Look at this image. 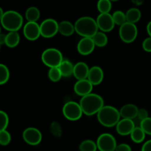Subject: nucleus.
Returning a JSON list of instances; mask_svg holds the SVG:
<instances>
[{
	"label": "nucleus",
	"mask_w": 151,
	"mask_h": 151,
	"mask_svg": "<svg viewBox=\"0 0 151 151\" xmlns=\"http://www.w3.org/2000/svg\"><path fill=\"white\" fill-rule=\"evenodd\" d=\"M79 103L83 112L86 116L97 114V113L104 106V100L103 97L94 93H91L85 97H81Z\"/></svg>",
	"instance_id": "obj_1"
},
{
	"label": "nucleus",
	"mask_w": 151,
	"mask_h": 151,
	"mask_svg": "<svg viewBox=\"0 0 151 151\" xmlns=\"http://www.w3.org/2000/svg\"><path fill=\"white\" fill-rule=\"evenodd\" d=\"M75 32L83 38H92L98 32L97 21L90 16L79 18L75 23Z\"/></svg>",
	"instance_id": "obj_2"
},
{
	"label": "nucleus",
	"mask_w": 151,
	"mask_h": 151,
	"mask_svg": "<svg viewBox=\"0 0 151 151\" xmlns=\"http://www.w3.org/2000/svg\"><path fill=\"white\" fill-rule=\"evenodd\" d=\"M97 120L100 125L106 128L116 126L120 121V112L112 106H104L97 113Z\"/></svg>",
	"instance_id": "obj_3"
},
{
	"label": "nucleus",
	"mask_w": 151,
	"mask_h": 151,
	"mask_svg": "<svg viewBox=\"0 0 151 151\" xmlns=\"http://www.w3.org/2000/svg\"><path fill=\"white\" fill-rule=\"evenodd\" d=\"M2 27L8 32H18L23 26V16L16 10H7L1 16Z\"/></svg>",
	"instance_id": "obj_4"
},
{
	"label": "nucleus",
	"mask_w": 151,
	"mask_h": 151,
	"mask_svg": "<svg viewBox=\"0 0 151 151\" xmlns=\"http://www.w3.org/2000/svg\"><path fill=\"white\" fill-rule=\"evenodd\" d=\"M41 60L45 66L49 68L59 67L63 60L61 52L55 48H48L44 50L41 55Z\"/></svg>",
	"instance_id": "obj_5"
},
{
	"label": "nucleus",
	"mask_w": 151,
	"mask_h": 151,
	"mask_svg": "<svg viewBox=\"0 0 151 151\" xmlns=\"http://www.w3.org/2000/svg\"><path fill=\"white\" fill-rule=\"evenodd\" d=\"M62 113L66 119L70 121H77L82 117L83 114L80 103L69 101L65 103L62 109Z\"/></svg>",
	"instance_id": "obj_6"
},
{
	"label": "nucleus",
	"mask_w": 151,
	"mask_h": 151,
	"mask_svg": "<svg viewBox=\"0 0 151 151\" xmlns=\"http://www.w3.org/2000/svg\"><path fill=\"white\" fill-rule=\"evenodd\" d=\"M119 34L121 40L124 43L131 44L137 39L138 35V29L135 24L125 22L119 27Z\"/></svg>",
	"instance_id": "obj_7"
},
{
	"label": "nucleus",
	"mask_w": 151,
	"mask_h": 151,
	"mask_svg": "<svg viewBox=\"0 0 151 151\" xmlns=\"http://www.w3.org/2000/svg\"><path fill=\"white\" fill-rule=\"evenodd\" d=\"M96 143L100 151H115L117 146L115 137L109 133L100 134Z\"/></svg>",
	"instance_id": "obj_8"
},
{
	"label": "nucleus",
	"mask_w": 151,
	"mask_h": 151,
	"mask_svg": "<svg viewBox=\"0 0 151 151\" xmlns=\"http://www.w3.org/2000/svg\"><path fill=\"white\" fill-rule=\"evenodd\" d=\"M41 35L44 38H50L59 32V23L53 19H47L40 24Z\"/></svg>",
	"instance_id": "obj_9"
},
{
	"label": "nucleus",
	"mask_w": 151,
	"mask_h": 151,
	"mask_svg": "<svg viewBox=\"0 0 151 151\" xmlns=\"http://www.w3.org/2000/svg\"><path fill=\"white\" fill-rule=\"evenodd\" d=\"M22 138L27 144L36 146L42 141V134L38 128L29 127L23 131Z\"/></svg>",
	"instance_id": "obj_10"
},
{
	"label": "nucleus",
	"mask_w": 151,
	"mask_h": 151,
	"mask_svg": "<svg viewBox=\"0 0 151 151\" xmlns=\"http://www.w3.org/2000/svg\"><path fill=\"white\" fill-rule=\"evenodd\" d=\"M96 21L99 29L103 32H111L116 25L113 16L110 13H100Z\"/></svg>",
	"instance_id": "obj_11"
},
{
	"label": "nucleus",
	"mask_w": 151,
	"mask_h": 151,
	"mask_svg": "<svg viewBox=\"0 0 151 151\" xmlns=\"http://www.w3.org/2000/svg\"><path fill=\"white\" fill-rule=\"evenodd\" d=\"M23 33L28 41H36L41 35L40 24L37 22H27L23 27Z\"/></svg>",
	"instance_id": "obj_12"
},
{
	"label": "nucleus",
	"mask_w": 151,
	"mask_h": 151,
	"mask_svg": "<svg viewBox=\"0 0 151 151\" xmlns=\"http://www.w3.org/2000/svg\"><path fill=\"white\" fill-rule=\"evenodd\" d=\"M95 47L92 38H82L77 45V50L81 55L86 56L91 54Z\"/></svg>",
	"instance_id": "obj_13"
},
{
	"label": "nucleus",
	"mask_w": 151,
	"mask_h": 151,
	"mask_svg": "<svg viewBox=\"0 0 151 151\" xmlns=\"http://www.w3.org/2000/svg\"><path fill=\"white\" fill-rule=\"evenodd\" d=\"M93 86H94L88 79L81 80L75 83L74 86V91L75 94L83 97L92 93L91 91H92Z\"/></svg>",
	"instance_id": "obj_14"
},
{
	"label": "nucleus",
	"mask_w": 151,
	"mask_h": 151,
	"mask_svg": "<svg viewBox=\"0 0 151 151\" xmlns=\"http://www.w3.org/2000/svg\"><path fill=\"white\" fill-rule=\"evenodd\" d=\"M136 127L137 126L132 119H122L116 125V131L120 136H128L131 135Z\"/></svg>",
	"instance_id": "obj_15"
},
{
	"label": "nucleus",
	"mask_w": 151,
	"mask_h": 151,
	"mask_svg": "<svg viewBox=\"0 0 151 151\" xmlns=\"http://www.w3.org/2000/svg\"><path fill=\"white\" fill-rule=\"evenodd\" d=\"M104 78V72L102 68L98 66H94L90 68L88 80L93 86H98L103 82Z\"/></svg>",
	"instance_id": "obj_16"
},
{
	"label": "nucleus",
	"mask_w": 151,
	"mask_h": 151,
	"mask_svg": "<svg viewBox=\"0 0 151 151\" xmlns=\"http://www.w3.org/2000/svg\"><path fill=\"white\" fill-rule=\"evenodd\" d=\"M89 70L90 68H88V66L85 62L80 61L75 65L73 76L78 81L88 79Z\"/></svg>",
	"instance_id": "obj_17"
},
{
	"label": "nucleus",
	"mask_w": 151,
	"mask_h": 151,
	"mask_svg": "<svg viewBox=\"0 0 151 151\" xmlns=\"http://www.w3.org/2000/svg\"><path fill=\"white\" fill-rule=\"evenodd\" d=\"M139 109L134 104H126L122 106L119 110L121 117L122 119H128L134 120L138 115Z\"/></svg>",
	"instance_id": "obj_18"
},
{
	"label": "nucleus",
	"mask_w": 151,
	"mask_h": 151,
	"mask_svg": "<svg viewBox=\"0 0 151 151\" xmlns=\"http://www.w3.org/2000/svg\"><path fill=\"white\" fill-rule=\"evenodd\" d=\"M75 32V24L69 21H62L59 23V33L63 36H71Z\"/></svg>",
	"instance_id": "obj_19"
},
{
	"label": "nucleus",
	"mask_w": 151,
	"mask_h": 151,
	"mask_svg": "<svg viewBox=\"0 0 151 151\" xmlns=\"http://www.w3.org/2000/svg\"><path fill=\"white\" fill-rule=\"evenodd\" d=\"M74 67H75V65L72 64V62L69 61L68 59H63L58 68L61 72L63 77L68 78L71 75H73Z\"/></svg>",
	"instance_id": "obj_20"
},
{
	"label": "nucleus",
	"mask_w": 151,
	"mask_h": 151,
	"mask_svg": "<svg viewBox=\"0 0 151 151\" xmlns=\"http://www.w3.org/2000/svg\"><path fill=\"white\" fill-rule=\"evenodd\" d=\"M20 35L18 32H9L6 35L5 45L9 48H15L20 42Z\"/></svg>",
	"instance_id": "obj_21"
},
{
	"label": "nucleus",
	"mask_w": 151,
	"mask_h": 151,
	"mask_svg": "<svg viewBox=\"0 0 151 151\" xmlns=\"http://www.w3.org/2000/svg\"><path fill=\"white\" fill-rule=\"evenodd\" d=\"M125 14H126L127 22L135 24L136 23H137L140 20V19L142 17L141 11L138 8H136V7L130 8L125 13Z\"/></svg>",
	"instance_id": "obj_22"
},
{
	"label": "nucleus",
	"mask_w": 151,
	"mask_h": 151,
	"mask_svg": "<svg viewBox=\"0 0 151 151\" xmlns=\"http://www.w3.org/2000/svg\"><path fill=\"white\" fill-rule=\"evenodd\" d=\"M40 16L41 13L39 9L34 6L28 7L25 12V17L29 22H37V21L40 19Z\"/></svg>",
	"instance_id": "obj_23"
},
{
	"label": "nucleus",
	"mask_w": 151,
	"mask_h": 151,
	"mask_svg": "<svg viewBox=\"0 0 151 151\" xmlns=\"http://www.w3.org/2000/svg\"><path fill=\"white\" fill-rule=\"evenodd\" d=\"M146 134L140 126H137L131 134V138L134 142L137 144L142 143L145 139Z\"/></svg>",
	"instance_id": "obj_24"
},
{
	"label": "nucleus",
	"mask_w": 151,
	"mask_h": 151,
	"mask_svg": "<svg viewBox=\"0 0 151 151\" xmlns=\"http://www.w3.org/2000/svg\"><path fill=\"white\" fill-rule=\"evenodd\" d=\"M95 46L97 47H104L108 44V36L105 32L102 31H98L94 36L92 37Z\"/></svg>",
	"instance_id": "obj_25"
},
{
	"label": "nucleus",
	"mask_w": 151,
	"mask_h": 151,
	"mask_svg": "<svg viewBox=\"0 0 151 151\" xmlns=\"http://www.w3.org/2000/svg\"><path fill=\"white\" fill-rule=\"evenodd\" d=\"M97 7L100 13H110L112 8V1L110 0H98Z\"/></svg>",
	"instance_id": "obj_26"
},
{
	"label": "nucleus",
	"mask_w": 151,
	"mask_h": 151,
	"mask_svg": "<svg viewBox=\"0 0 151 151\" xmlns=\"http://www.w3.org/2000/svg\"><path fill=\"white\" fill-rule=\"evenodd\" d=\"M79 150L80 151H97L98 148L95 142L91 139H86L80 144Z\"/></svg>",
	"instance_id": "obj_27"
},
{
	"label": "nucleus",
	"mask_w": 151,
	"mask_h": 151,
	"mask_svg": "<svg viewBox=\"0 0 151 151\" xmlns=\"http://www.w3.org/2000/svg\"><path fill=\"white\" fill-rule=\"evenodd\" d=\"M112 16H113V19L116 25L121 26V25L124 24L125 22H127L126 14L122 10H116V11L114 12Z\"/></svg>",
	"instance_id": "obj_28"
},
{
	"label": "nucleus",
	"mask_w": 151,
	"mask_h": 151,
	"mask_svg": "<svg viewBox=\"0 0 151 151\" xmlns=\"http://www.w3.org/2000/svg\"><path fill=\"white\" fill-rule=\"evenodd\" d=\"M10 79V71L7 66L1 63L0 65V84L4 85L7 83Z\"/></svg>",
	"instance_id": "obj_29"
},
{
	"label": "nucleus",
	"mask_w": 151,
	"mask_h": 151,
	"mask_svg": "<svg viewBox=\"0 0 151 151\" xmlns=\"http://www.w3.org/2000/svg\"><path fill=\"white\" fill-rule=\"evenodd\" d=\"M48 77L49 79L53 83L58 82L61 78L63 77L61 72L59 69L58 67L55 68H50L48 72Z\"/></svg>",
	"instance_id": "obj_30"
},
{
	"label": "nucleus",
	"mask_w": 151,
	"mask_h": 151,
	"mask_svg": "<svg viewBox=\"0 0 151 151\" xmlns=\"http://www.w3.org/2000/svg\"><path fill=\"white\" fill-rule=\"evenodd\" d=\"M11 142V135L7 130L0 131V144L2 146H7Z\"/></svg>",
	"instance_id": "obj_31"
},
{
	"label": "nucleus",
	"mask_w": 151,
	"mask_h": 151,
	"mask_svg": "<svg viewBox=\"0 0 151 151\" xmlns=\"http://www.w3.org/2000/svg\"><path fill=\"white\" fill-rule=\"evenodd\" d=\"M0 131L7 130L9 125V116L6 112L4 111H0Z\"/></svg>",
	"instance_id": "obj_32"
},
{
	"label": "nucleus",
	"mask_w": 151,
	"mask_h": 151,
	"mask_svg": "<svg viewBox=\"0 0 151 151\" xmlns=\"http://www.w3.org/2000/svg\"><path fill=\"white\" fill-rule=\"evenodd\" d=\"M50 131L56 137H60L62 134L61 126L58 122H53L50 125Z\"/></svg>",
	"instance_id": "obj_33"
},
{
	"label": "nucleus",
	"mask_w": 151,
	"mask_h": 151,
	"mask_svg": "<svg viewBox=\"0 0 151 151\" xmlns=\"http://www.w3.org/2000/svg\"><path fill=\"white\" fill-rule=\"evenodd\" d=\"M140 127L146 134L151 136V117H148L142 121L140 123Z\"/></svg>",
	"instance_id": "obj_34"
},
{
	"label": "nucleus",
	"mask_w": 151,
	"mask_h": 151,
	"mask_svg": "<svg viewBox=\"0 0 151 151\" xmlns=\"http://www.w3.org/2000/svg\"><path fill=\"white\" fill-rule=\"evenodd\" d=\"M148 117V112H147V111L145 109H139L138 115H137V118H135L134 119H137L140 124L142 121L145 120V119Z\"/></svg>",
	"instance_id": "obj_35"
},
{
	"label": "nucleus",
	"mask_w": 151,
	"mask_h": 151,
	"mask_svg": "<svg viewBox=\"0 0 151 151\" xmlns=\"http://www.w3.org/2000/svg\"><path fill=\"white\" fill-rule=\"evenodd\" d=\"M142 48L147 52H151V37H148L143 41Z\"/></svg>",
	"instance_id": "obj_36"
},
{
	"label": "nucleus",
	"mask_w": 151,
	"mask_h": 151,
	"mask_svg": "<svg viewBox=\"0 0 151 151\" xmlns=\"http://www.w3.org/2000/svg\"><path fill=\"white\" fill-rule=\"evenodd\" d=\"M115 151H132V149L129 145L126 143H122V144L117 145Z\"/></svg>",
	"instance_id": "obj_37"
},
{
	"label": "nucleus",
	"mask_w": 151,
	"mask_h": 151,
	"mask_svg": "<svg viewBox=\"0 0 151 151\" xmlns=\"http://www.w3.org/2000/svg\"><path fill=\"white\" fill-rule=\"evenodd\" d=\"M142 151H151V139L144 143L142 147Z\"/></svg>",
	"instance_id": "obj_38"
},
{
	"label": "nucleus",
	"mask_w": 151,
	"mask_h": 151,
	"mask_svg": "<svg viewBox=\"0 0 151 151\" xmlns=\"http://www.w3.org/2000/svg\"><path fill=\"white\" fill-rule=\"evenodd\" d=\"M5 41H6V35L4 33H1V35H0V44H1V45H4V44H5Z\"/></svg>",
	"instance_id": "obj_39"
},
{
	"label": "nucleus",
	"mask_w": 151,
	"mask_h": 151,
	"mask_svg": "<svg viewBox=\"0 0 151 151\" xmlns=\"http://www.w3.org/2000/svg\"><path fill=\"white\" fill-rule=\"evenodd\" d=\"M147 32L148 33L149 37H151V21L147 25Z\"/></svg>",
	"instance_id": "obj_40"
},
{
	"label": "nucleus",
	"mask_w": 151,
	"mask_h": 151,
	"mask_svg": "<svg viewBox=\"0 0 151 151\" xmlns=\"http://www.w3.org/2000/svg\"><path fill=\"white\" fill-rule=\"evenodd\" d=\"M111 1H119V0H110Z\"/></svg>",
	"instance_id": "obj_41"
}]
</instances>
